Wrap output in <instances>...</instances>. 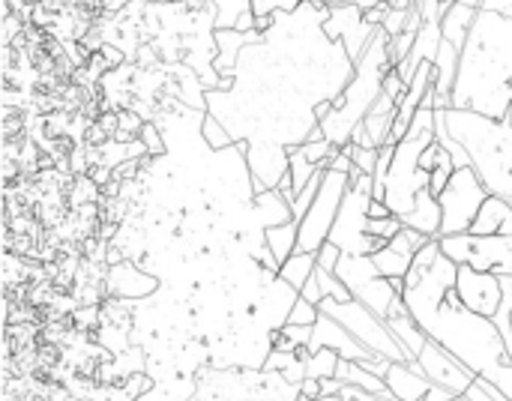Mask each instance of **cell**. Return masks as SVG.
<instances>
[{"mask_svg": "<svg viewBox=\"0 0 512 401\" xmlns=\"http://www.w3.org/2000/svg\"><path fill=\"white\" fill-rule=\"evenodd\" d=\"M456 279L459 264L444 255L441 240H432L414 255L402 300L432 342L444 345L480 381L492 384L504 393V399L512 401V357L507 342L492 318H483L462 303Z\"/></svg>", "mask_w": 512, "mask_h": 401, "instance_id": "6da1fadb", "label": "cell"}, {"mask_svg": "<svg viewBox=\"0 0 512 401\" xmlns=\"http://www.w3.org/2000/svg\"><path fill=\"white\" fill-rule=\"evenodd\" d=\"M453 108L507 117L512 108V0H486L462 48Z\"/></svg>", "mask_w": 512, "mask_h": 401, "instance_id": "7a4b0ae2", "label": "cell"}, {"mask_svg": "<svg viewBox=\"0 0 512 401\" xmlns=\"http://www.w3.org/2000/svg\"><path fill=\"white\" fill-rule=\"evenodd\" d=\"M450 135L468 150L471 168L489 195L512 201V120L468 108H447Z\"/></svg>", "mask_w": 512, "mask_h": 401, "instance_id": "3957f363", "label": "cell"}, {"mask_svg": "<svg viewBox=\"0 0 512 401\" xmlns=\"http://www.w3.org/2000/svg\"><path fill=\"white\" fill-rule=\"evenodd\" d=\"M390 42H393V36L384 27H378L366 54L354 63V78L348 81L345 93L333 99V108H330L327 120L321 123V132L336 147L351 144V132L366 120L372 105L381 99L384 78L396 69L393 54H390Z\"/></svg>", "mask_w": 512, "mask_h": 401, "instance_id": "277c9868", "label": "cell"}, {"mask_svg": "<svg viewBox=\"0 0 512 401\" xmlns=\"http://www.w3.org/2000/svg\"><path fill=\"white\" fill-rule=\"evenodd\" d=\"M372 174H363L360 168L351 171V186L342 201V210L336 216L330 243L342 249V255H375L387 249L390 243L369 237V207H372Z\"/></svg>", "mask_w": 512, "mask_h": 401, "instance_id": "5b68a950", "label": "cell"}, {"mask_svg": "<svg viewBox=\"0 0 512 401\" xmlns=\"http://www.w3.org/2000/svg\"><path fill=\"white\" fill-rule=\"evenodd\" d=\"M324 315L336 318L363 348H369L375 357L381 360H393V363H408V354L402 351V345L396 342L393 330L387 327L384 318H378L369 306L357 303V300H348V303H336L330 297L321 300L318 306Z\"/></svg>", "mask_w": 512, "mask_h": 401, "instance_id": "8992f818", "label": "cell"}, {"mask_svg": "<svg viewBox=\"0 0 512 401\" xmlns=\"http://www.w3.org/2000/svg\"><path fill=\"white\" fill-rule=\"evenodd\" d=\"M348 186H351V174H342V171L327 168L315 204H312L309 213L300 219L297 252H312V255H318V249L330 240L333 225H336V216H339L342 201H345V195H348Z\"/></svg>", "mask_w": 512, "mask_h": 401, "instance_id": "52a82bcc", "label": "cell"}, {"mask_svg": "<svg viewBox=\"0 0 512 401\" xmlns=\"http://www.w3.org/2000/svg\"><path fill=\"white\" fill-rule=\"evenodd\" d=\"M336 276L345 282V288L351 291V297L363 306H369L378 318L387 321L393 303L402 297L390 279H384L372 261V255H342Z\"/></svg>", "mask_w": 512, "mask_h": 401, "instance_id": "ba28073f", "label": "cell"}, {"mask_svg": "<svg viewBox=\"0 0 512 401\" xmlns=\"http://www.w3.org/2000/svg\"><path fill=\"white\" fill-rule=\"evenodd\" d=\"M489 189L483 186V180L477 177L474 168H459L453 174V180L447 183V189L441 192L438 204L444 213V225H441V237H453V234H468L480 207L486 204Z\"/></svg>", "mask_w": 512, "mask_h": 401, "instance_id": "9c48e42d", "label": "cell"}, {"mask_svg": "<svg viewBox=\"0 0 512 401\" xmlns=\"http://www.w3.org/2000/svg\"><path fill=\"white\" fill-rule=\"evenodd\" d=\"M441 249L459 267H474L480 273L512 276V237H480V234H453L441 237Z\"/></svg>", "mask_w": 512, "mask_h": 401, "instance_id": "30bf717a", "label": "cell"}, {"mask_svg": "<svg viewBox=\"0 0 512 401\" xmlns=\"http://www.w3.org/2000/svg\"><path fill=\"white\" fill-rule=\"evenodd\" d=\"M375 30H378V27H372V24L366 21V12H363L354 0H348V3H333L330 12H327V18H324V36H327L330 42H342L345 51H348V57H351L354 63L366 54V48H369Z\"/></svg>", "mask_w": 512, "mask_h": 401, "instance_id": "8fae6325", "label": "cell"}, {"mask_svg": "<svg viewBox=\"0 0 512 401\" xmlns=\"http://www.w3.org/2000/svg\"><path fill=\"white\" fill-rule=\"evenodd\" d=\"M417 363H420L423 375H426L435 387L450 390L456 399L468 396V390L480 381L456 354H450L444 345H438V342H432V339L426 342V348H423V354L417 357Z\"/></svg>", "mask_w": 512, "mask_h": 401, "instance_id": "7c38bea8", "label": "cell"}, {"mask_svg": "<svg viewBox=\"0 0 512 401\" xmlns=\"http://www.w3.org/2000/svg\"><path fill=\"white\" fill-rule=\"evenodd\" d=\"M456 291L462 297V303L483 315L492 318L498 315L501 303H504V279L495 273H480L474 267H459V279H456Z\"/></svg>", "mask_w": 512, "mask_h": 401, "instance_id": "4fadbf2b", "label": "cell"}, {"mask_svg": "<svg viewBox=\"0 0 512 401\" xmlns=\"http://www.w3.org/2000/svg\"><path fill=\"white\" fill-rule=\"evenodd\" d=\"M297 300H300V291H297L294 285H288L282 276H273V279L264 285V291H261L258 303H255V309H252V315H255L270 333H282V330L288 327V321H291V312H294Z\"/></svg>", "mask_w": 512, "mask_h": 401, "instance_id": "5bb4252c", "label": "cell"}, {"mask_svg": "<svg viewBox=\"0 0 512 401\" xmlns=\"http://www.w3.org/2000/svg\"><path fill=\"white\" fill-rule=\"evenodd\" d=\"M159 288H162V282L153 273H147L144 267H138L135 261L114 264L105 273V291L123 303H141V300L153 297Z\"/></svg>", "mask_w": 512, "mask_h": 401, "instance_id": "9a60e30c", "label": "cell"}, {"mask_svg": "<svg viewBox=\"0 0 512 401\" xmlns=\"http://www.w3.org/2000/svg\"><path fill=\"white\" fill-rule=\"evenodd\" d=\"M324 348H330V351H336L342 360H354V363H366V360H375V354L369 351V348H363L336 318H330V315H324L321 312V318H318V324L312 327V342H309V354H315V351H324Z\"/></svg>", "mask_w": 512, "mask_h": 401, "instance_id": "2e32d148", "label": "cell"}, {"mask_svg": "<svg viewBox=\"0 0 512 401\" xmlns=\"http://www.w3.org/2000/svg\"><path fill=\"white\" fill-rule=\"evenodd\" d=\"M384 384L396 401H423L432 390V381L423 375L417 360L414 363H390Z\"/></svg>", "mask_w": 512, "mask_h": 401, "instance_id": "e0dca14e", "label": "cell"}, {"mask_svg": "<svg viewBox=\"0 0 512 401\" xmlns=\"http://www.w3.org/2000/svg\"><path fill=\"white\" fill-rule=\"evenodd\" d=\"M387 327L393 330L396 342H399V345H402V351L408 354V363H414V360L423 354V348H426L429 336H426V333H423V327L414 321V315L408 312V306H405V300H402V297L393 303V309H390V315H387Z\"/></svg>", "mask_w": 512, "mask_h": 401, "instance_id": "ac0fdd59", "label": "cell"}, {"mask_svg": "<svg viewBox=\"0 0 512 401\" xmlns=\"http://www.w3.org/2000/svg\"><path fill=\"white\" fill-rule=\"evenodd\" d=\"M468 234H480V237H512V201L489 195L486 204L480 207L474 225Z\"/></svg>", "mask_w": 512, "mask_h": 401, "instance_id": "d6986e66", "label": "cell"}, {"mask_svg": "<svg viewBox=\"0 0 512 401\" xmlns=\"http://www.w3.org/2000/svg\"><path fill=\"white\" fill-rule=\"evenodd\" d=\"M402 222H405V228H414V231H423V234H426V237H432V240H441L444 213H441L438 198H435L429 189H426V192H420L414 213H408Z\"/></svg>", "mask_w": 512, "mask_h": 401, "instance_id": "ffe728a7", "label": "cell"}, {"mask_svg": "<svg viewBox=\"0 0 512 401\" xmlns=\"http://www.w3.org/2000/svg\"><path fill=\"white\" fill-rule=\"evenodd\" d=\"M255 216H258V222H261V228H264V231L294 222L291 204H288V198H285L279 189L255 192Z\"/></svg>", "mask_w": 512, "mask_h": 401, "instance_id": "44dd1931", "label": "cell"}, {"mask_svg": "<svg viewBox=\"0 0 512 401\" xmlns=\"http://www.w3.org/2000/svg\"><path fill=\"white\" fill-rule=\"evenodd\" d=\"M477 12H480V9H471V6H465L462 0H456V6L441 18L444 39H447V42H453L459 51L465 48V42H468V36H471V30H474Z\"/></svg>", "mask_w": 512, "mask_h": 401, "instance_id": "7402d4cb", "label": "cell"}, {"mask_svg": "<svg viewBox=\"0 0 512 401\" xmlns=\"http://www.w3.org/2000/svg\"><path fill=\"white\" fill-rule=\"evenodd\" d=\"M396 108H399V102L396 99H390L387 93H381V99L372 105V111L366 114V129H369V135H372V141H375V147H384L387 144V138H390V132H393V123H396Z\"/></svg>", "mask_w": 512, "mask_h": 401, "instance_id": "603a6c76", "label": "cell"}, {"mask_svg": "<svg viewBox=\"0 0 512 401\" xmlns=\"http://www.w3.org/2000/svg\"><path fill=\"white\" fill-rule=\"evenodd\" d=\"M315 270H318V255H312V252H297V255H291V258L282 264L279 276H282L288 285H294L297 291H303L306 282L315 276Z\"/></svg>", "mask_w": 512, "mask_h": 401, "instance_id": "cb8c5ba5", "label": "cell"}, {"mask_svg": "<svg viewBox=\"0 0 512 401\" xmlns=\"http://www.w3.org/2000/svg\"><path fill=\"white\" fill-rule=\"evenodd\" d=\"M267 246L270 252L276 255L279 264H285L291 255H297V240H300V222H288V225H279V228H270L267 234Z\"/></svg>", "mask_w": 512, "mask_h": 401, "instance_id": "d4e9b609", "label": "cell"}, {"mask_svg": "<svg viewBox=\"0 0 512 401\" xmlns=\"http://www.w3.org/2000/svg\"><path fill=\"white\" fill-rule=\"evenodd\" d=\"M372 261H375V267H378V273L384 276V279H408V273H411V264H414V258H408V255H402V252H396V249H381V252H375L372 255Z\"/></svg>", "mask_w": 512, "mask_h": 401, "instance_id": "484cf974", "label": "cell"}, {"mask_svg": "<svg viewBox=\"0 0 512 401\" xmlns=\"http://www.w3.org/2000/svg\"><path fill=\"white\" fill-rule=\"evenodd\" d=\"M339 363H342V357H339L336 351H330V348H324V351H315V354H309V360H306V378H312V381H327V378H336V369H339Z\"/></svg>", "mask_w": 512, "mask_h": 401, "instance_id": "4316f807", "label": "cell"}, {"mask_svg": "<svg viewBox=\"0 0 512 401\" xmlns=\"http://www.w3.org/2000/svg\"><path fill=\"white\" fill-rule=\"evenodd\" d=\"M201 135H204V141H207V147L210 150H228V147H234L237 141H234V135L213 117V114H207L204 117V126H201Z\"/></svg>", "mask_w": 512, "mask_h": 401, "instance_id": "83f0119b", "label": "cell"}, {"mask_svg": "<svg viewBox=\"0 0 512 401\" xmlns=\"http://www.w3.org/2000/svg\"><path fill=\"white\" fill-rule=\"evenodd\" d=\"M432 243V237H426L423 231H414V228H402L393 240H390V249H396V252H402V255H408V258H414L420 249H426Z\"/></svg>", "mask_w": 512, "mask_h": 401, "instance_id": "f1b7e54d", "label": "cell"}, {"mask_svg": "<svg viewBox=\"0 0 512 401\" xmlns=\"http://www.w3.org/2000/svg\"><path fill=\"white\" fill-rule=\"evenodd\" d=\"M315 279L321 282V291H324V297H330V300H336V303H348V300H354L351 297V291L345 288V282L336 276V273H330V270H315Z\"/></svg>", "mask_w": 512, "mask_h": 401, "instance_id": "f546056e", "label": "cell"}, {"mask_svg": "<svg viewBox=\"0 0 512 401\" xmlns=\"http://www.w3.org/2000/svg\"><path fill=\"white\" fill-rule=\"evenodd\" d=\"M303 3H309V0H252V12L258 18H267L276 12H297Z\"/></svg>", "mask_w": 512, "mask_h": 401, "instance_id": "4dcf8cb0", "label": "cell"}, {"mask_svg": "<svg viewBox=\"0 0 512 401\" xmlns=\"http://www.w3.org/2000/svg\"><path fill=\"white\" fill-rule=\"evenodd\" d=\"M138 138L147 144V153H150V156H165V153H168L165 135H162V129H159V123H156V120L144 123V129H141V135H138Z\"/></svg>", "mask_w": 512, "mask_h": 401, "instance_id": "1f68e13d", "label": "cell"}, {"mask_svg": "<svg viewBox=\"0 0 512 401\" xmlns=\"http://www.w3.org/2000/svg\"><path fill=\"white\" fill-rule=\"evenodd\" d=\"M405 228V222L399 216H387V219H369V237H378L384 243H390L399 231Z\"/></svg>", "mask_w": 512, "mask_h": 401, "instance_id": "d6a6232c", "label": "cell"}, {"mask_svg": "<svg viewBox=\"0 0 512 401\" xmlns=\"http://www.w3.org/2000/svg\"><path fill=\"white\" fill-rule=\"evenodd\" d=\"M345 150L351 153V159H354V168H360L363 174H375L381 147H378V150H366V147H357V144H345Z\"/></svg>", "mask_w": 512, "mask_h": 401, "instance_id": "836d02e7", "label": "cell"}, {"mask_svg": "<svg viewBox=\"0 0 512 401\" xmlns=\"http://www.w3.org/2000/svg\"><path fill=\"white\" fill-rule=\"evenodd\" d=\"M318 318H321V309L315 303H309V300L300 297L297 306H294V312H291V321L288 324H294V327H315Z\"/></svg>", "mask_w": 512, "mask_h": 401, "instance_id": "e575fe53", "label": "cell"}, {"mask_svg": "<svg viewBox=\"0 0 512 401\" xmlns=\"http://www.w3.org/2000/svg\"><path fill=\"white\" fill-rule=\"evenodd\" d=\"M414 42H417V33H414V30H405V33L393 36V42H390V54H393V63H396V66L411 54Z\"/></svg>", "mask_w": 512, "mask_h": 401, "instance_id": "d590c367", "label": "cell"}, {"mask_svg": "<svg viewBox=\"0 0 512 401\" xmlns=\"http://www.w3.org/2000/svg\"><path fill=\"white\" fill-rule=\"evenodd\" d=\"M408 18H411V9H390L387 18H384V30L390 36H399L408 30Z\"/></svg>", "mask_w": 512, "mask_h": 401, "instance_id": "8d00e7d4", "label": "cell"}, {"mask_svg": "<svg viewBox=\"0 0 512 401\" xmlns=\"http://www.w3.org/2000/svg\"><path fill=\"white\" fill-rule=\"evenodd\" d=\"M339 261H342V249H339V246H333V243L327 240V243L318 249V267H321V270H330V273H336Z\"/></svg>", "mask_w": 512, "mask_h": 401, "instance_id": "74e56055", "label": "cell"}, {"mask_svg": "<svg viewBox=\"0 0 512 401\" xmlns=\"http://www.w3.org/2000/svg\"><path fill=\"white\" fill-rule=\"evenodd\" d=\"M282 336H285L294 348H309V342H312V327H294V324H288V327L282 330Z\"/></svg>", "mask_w": 512, "mask_h": 401, "instance_id": "f35d334b", "label": "cell"}, {"mask_svg": "<svg viewBox=\"0 0 512 401\" xmlns=\"http://www.w3.org/2000/svg\"><path fill=\"white\" fill-rule=\"evenodd\" d=\"M405 90H408V84H405V81L399 78V72L393 69V72L384 78V93H387L390 99H396V102H399V99L405 96Z\"/></svg>", "mask_w": 512, "mask_h": 401, "instance_id": "ab89813d", "label": "cell"}, {"mask_svg": "<svg viewBox=\"0 0 512 401\" xmlns=\"http://www.w3.org/2000/svg\"><path fill=\"white\" fill-rule=\"evenodd\" d=\"M300 297L303 300H309V303H315V306H321V300H324V291H321V282L312 276L309 282H306V288L300 291Z\"/></svg>", "mask_w": 512, "mask_h": 401, "instance_id": "60d3db41", "label": "cell"}, {"mask_svg": "<svg viewBox=\"0 0 512 401\" xmlns=\"http://www.w3.org/2000/svg\"><path fill=\"white\" fill-rule=\"evenodd\" d=\"M351 144L366 147V150H378V147H375V141H372V135H369V129H366V123H360V126L351 132Z\"/></svg>", "mask_w": 512, "mask_h": 401, "instance_id": "b9f144b4", "label": "cell"}, {"mask_svg": "<svg viewBox=\"0 0 512 401\" xmlns=\"http://www.w3.org/2000/svg\"><path fill=\"white\" fill-rule=\"evenodd\" d=\"M342 399H345V401H390V399H384V396H375V393L357 390V387H345Z\"/></svg>", "mask_w": 512, "mask_h": 401, "instance_id": "7bdbcfd3", "label": "cell"}, {"mask_svg": "<svg viewBox=\"0 0 512 401\" xmlns=\"http://www.w3.org/2000/svg\"><path fill=\"white\" fill-rule=\"evenodd\" d=\"M300 393H303V399L300 401L321 399V381H312V378H306V381L300 384Z\"/></svg>", "mask_w": 512, "mask_h": 401, "instance_id": "ee69618b", "label": "cell"}, {"mask_svg": "<svg viewBox=\"0 0 512 401\" xmlns=\"http://www.w3.org/2000/svg\"><path fill=\"white\" fill-rule=\"evenodd\" d=\"M345 387L348 384H342L339 378H327V381H321V396H342Z\"/></svg>", "mask_w": 512, "mask_h": 401, "instance_id": "f6af8a7d", "label": "cell"}, {"mask_svg": "<svg viewBox=\"0 0 512 401\" xmlns=\"http://www.w3.org/2000/svg\"><path fill=\"white\" fill-rule=\"evenodd\" d=\"M387 216H393V210H390L384 201H372V207H369V219H387Z\"/></svg>", "mask_w": 512, "mask_h": 401, "instance_id": "bcb514c9", "label": "cell"}, {"mask_svg": "<svg viewBox=\"0 0 512 401\" xmlns=\"http://www.w3.org/2000/svg\"><path fill=\"white\" fill-rule=\"evenodd\" d=\"M453 399H456V396H453L450 390H444V387H435V384H432L429 396H426L423 401H453Z\"/></svg>", "mask_w": 512, "mask_h": 401, "instance_id": "7dc6e473", "label": "cell"}, {"mask_svg": "<svg viewBox=\"0 0 512 401\" xmlns=\"http://www.w3.org/2000/svg\"><path fill=\"white\" fill-rule=\"evenodd\" d=\"M84 186H90V180H84ZM87 195H96L93 189H87ZM84 198V189H81V195H75V201H81Z\"/></svg>", "mask_w": 512, "mask_h": 401, "instance_id": "c3c4849f", "label": "cell"}, {"mask_svg": "<svg viewBox=\"0 0 512 401\" xmlns=\"http://www.w3.org/2000/svg\"><path fill=\"white\" fill-rule=\"evenodd\" d=\"M312 401H345L342 396H321V399H312Z\"/></svg>", "mask_w": 512, "mask_h": 401, "instance_id": "681fc988", "label": "cell"}, {"mask_svg": "<svg viewBox=\"0 0 512 401\" xmlns=\"http://www.w3.org/2000/svg\"><path fill=\"white\" fill-rule=\"evenodd\" d=\"M453 401H468V399H465V396H462V399H453Z\"/></svg>", "mask_w": 512, "mask_h": 401, "instance_id": "f907efd6", "label": "cell"}, {"mask_svg": "<svg viewBox=\"0 0 512 401\" xmlns=\"http://www.w3.org/2000/svg\"><path fill=\"white\" fill-rule=\"evenodd\" d=\"M507 117H510V120H512V114H507Z\"/></svg>", "mask_w": 512, "mask_h": 401, "instance_id": "816d5d0a", "label": "cell"}, {"mask_svg": "<svg viewBox=\"0 0 512 401\" xmlns=\"http://www.w3.org/2000/svg\"><path fill=\"white\" fill-rule=\"evenodd\" d=\"M510 321H512V315H510Z\"/></svg>", "mask_w": 512, "mask_h": 401, "instance_id": "f5cc1de1", "label": "cell"}, {"mask_svg": "<svg viewBox=\"0 0 512 401\" xmlns=\"http://www.w3.org/2000/svg\"><path fill=\"white\" fill-rule=\"evenodd\" d=\"M510 114H512V108H510Z\"/></svg>", "mask_w": 512, "mask_h": 401, "instance_id": "db71d44e", "label": "cell"}]
</instances>
